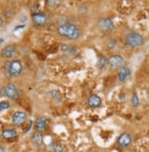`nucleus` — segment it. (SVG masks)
<instances>
[{
    "instance_id": "obj_21",
    "label": "nucleus",
    "mask_w": 149,
    "mask_h": 152,
    "mask_svg": "<svg viewBox=\"0 0 149 152\" xmlns=\"http://www.w3.org/2000/svg\"><path fill=\"white\" fill-rule=\"evenodd\" d=\"M79 11L81 12V13H86L87 12V7H85V6H81L80 7H79Z\"/></svg>"
},
{
    "instance_id": "obj_25",
    "label": "nucleus",
    "mask_w": 149,
    "mask_h": 152,
    "mask_svg": "<svg viewBox=\"0 0 149 152\" xmlns=\"http://www.w3.org/2000/svg\"><path fill=\"white\" fill-rule=\"evenodd\" d=\"M4 43V39L2 38H0V48H1V45Z\"/></svg>"
},
{
    "instance_id": "obj_15",
    "label": "nucleus",
    "mask_w": 149,
    "mask_h": 152,
    "mask_svg": "<svg viewBox=\"0 0 149 152\" xmlns=\"http://www.w3.org/2000/svg\"><path fill=\"white\" fill-rule=\"evenodd\" d=\"M17 135V130L14 128H6L2 131V137L5 139H11Z\"/></svg>"
},
{
    "instance_id": "obj_23",
    "label": "nucleus",
    "mask_w": 149,
    "mask_h": 152,
    "mask_svg": "<svg viewBox=\"0 0 149 152\" xmlns=\"http://www.w3.org/2000/svg\"><path fill=\"white\" fill-rule=\"evenodd\" d=\"M69 49H70V47H69L67 44H62V45H61V50H62L66 51V50H68Z\"/></svg>"
},
{
    "instance_id": "obj_6",
    "label": "nucleus",
    "mask_w": 149,
    "mask_h": 152,
    "mask_svg": "<svg viewBox=\"0 0 149 152\" xmlns=\"http://www.w3.org/2000/svg\"><path fill=\"white\" fill-rule=\"evenodd\" d=\"M5 95L10 100H17L19 97V90L13 83H7L4 88Z\"/></svg>"
},
{
    "instance_id": "obj_4",
    "label": "nucleus",
    "mask_w": 149,
    "mask_h": 152,
    "mask_svg": "<svg viewBox=\"0 0 149 152\" xmlns=\"http://www.w3.org/2000/svg\"><path fill=\"white\" fill-rule=\"evenodd\" d=\"M107 64L113 70H117V69L120 70L124 66V60L119 54H113V55H111L107 59Z\"/></svg>"
},
{
    "instance_id": "obj_7",
    "label": "nucleus",
    "mask_w": 149,
    "mask_h": 152,
    "mask_svg": "<svg viewBox=\"0 0 149 152\" xmlns=\"http://www.w3.org/2000/svg\"><path fill=\"white\" fill-rule=\"evenodd\" d=\"M132 141H133V137L131 134L128 132H124L118 137V138L116 140V143L120 148H126L129 145H131Z\"/></svg>"
},
{
    "instance_id": "obj_29",
    "label": "nucleus",
    "mask_w": 149,
    "mask_h": 152,
    "mask_svg": "<svg viewBox=\"0 0 149 152\" xmlns=\"http://www.w3.org/2000/svg\"><path fill=\"white\" fill-rule=\"evenodd\" d=\"M146 152H149V150H148V151H146Z\"/></svg>"
},
{
    "instance_id": "obj_11",
    "label": "nucleus",
    "mask_w": 149,
    "mask_h": 152,
    "mask_svg": "<svg viewBox=\"0 0 149 152\" xmlns=\"http://www.w3.org/2000/svg\"><path fill=\"white\" fill-rule=\"evenodd\" d=\"M88 104L92 108H98L102 104V98L96 94H92L88 97Z\"/></svg>"
},
{
    "instance_id": "obj_12",
    "label": "nucleus",
    "mask_w": 149,
    "mask_h": 152,
    "mask_svg": "<svg viewBox=\"0 0 149 152\" xmlns=\"http://www.w3.org/2000/svg\"><path fill=\"white\" fill-rule=\"evenodd\" d=\"M16 53V45L9 44L6 46L2 50V56L6 59H11Z\"/></svg>"
},
{
    "instance_id": "obj_19",
    "label": "nucleus",
    "mask_w": 149,
    "mask_h": 152,
    "mask_svg": "<svg viewBox=\"0 0 149 152\" xmlns=\"http://www.w3.org/2000/svg\"><path fill=\"white\" fill-rule=\"evenodd\" d=\"M53 152H66L64 147L60 144H55L53 146Z\"/></svg>"
},
{
    "instance_id": "obj_18",
    "label": "nucleus",
    "mask_w": 149,
    "mask_h": 152,
    "mask_svg": "<svg viewBox=\"0 0 149 152\" xmlns=\"http://www.w3.org/2000/svg\"><path fill=\"white\" fill-rule=\"evenodd\" d=\"M116 45H117V41L115 39H108L107 43H106V47H107L108 50H114L116 48Z\"/></svg>"
},
{
    "instance_id": "obj_28",
    "label": "nucleus",
    "mask_w": 149,
    "mask_h": 152,
    "mask_svg": "<svg viewBox=\"0 0 149 152\" xmlns=\"http://www.w3.org/2000/svg\"><path fill=\"white\" fill-rule=\"evenodd\" d=\"M47 152H50V151H47Z\"/></svg>"
},
{
    "instance_id": "obj_22",
    "label": "nucleus",
    "mask_w": 149,
    "mask_h": 152,
    "mask_svg": "<svg viewBox=\"0 0 149 152\" xmlns=\"http://www.w3.org/2000/svg\"><path fill=\"white\" fill-rule=\"evenodd\" d=\"M48 5H59L60 4V1H47Z\"/></svg>"
},
{
    "instance_id": "obj_8",
    "label": "nucleus",
    "mask_w": 149,
    "mask_h": 152,
    "mask_svg": "<svg viewBox=\"0 0 149 152\" xmlns=\"http://www.w3.org/2000/svg\"><path fill=\"white\" fill-rule=\"evenodd\" d=\"M28 119V115L23 111H16L12 115V123L15 126H21Z\"/></svg>"
},
{
    "instance_id": "obj_5",
    "label": "nucleus",
    "mask_w": 149,
    "mask_h": 152,
    "mask_svg": "<svg viewBox=\"0 0 149 152\" xmlns=\"http://www.w3.org/2000/svg\"><path fill=\"white\" fill-rule=\"evenodd\" d=\"M97 26L102 32H111L114 28L113 20L108 17H102L98 19Z\"/></svg>"
},
{
    "instance_id": "obj_2",
    "label": "nucleus",
    "mask_w": 149,
    "mask_h": 152,
    "mask_svg": "<svg viewBox=\"0 0 149 152\" xmlns=\"http://www.w3.org/2000/svg\"><path fill=\"white\" fill-rule=\"evenodd\" d=\"M5 73L8 77H18L23 71V65L19 60L8 61L5 64Z\"/></svg>"
},
{
    "instance_id": "obj_20",
    "label": "nucleus",
    "mask_w": 149,
    "mask_h": 152,
    "mask_svg": "<svg viewBox=\"0 0 149 152\" xmlns=\"http://www.w3.org/2000/svg\"><path fill=\"white\" fill-rule=\"evenodd\" d=\"M10 107V104L7 101H3V102H0V111H3L6 109H8Z\"/></svg>"
},
{
    "instance_id": "obj_27",
    "label": "nucleus",
    "mask_w": 149,
    "mask_h": 152,
    "mask_svg": "<svg viewBox=\"0 0 149 152\" xmlns=\"http://www.w3.org/2000/svg\"><path fill=\"white\" fill-rule=\"evenodd\" d=\"M27 19H28V18H27V17H25V16H24V18H21L20 20H21V21H22V22H23V21H26Z\"/></svg>"
},
{
    "instance_id": "obj_13",
    "label": "nucleus",
    "mask_w": 149,
    "mask_h": 152,
    "mask_svg": "<svg viewBox=\"0 0 149 152\" xmlns=\"http://www.w3.org/2000/svg\"><path fill=\"white\" fill-rule=\"evenodd\" d=\"M131 74V70L129 67L127 66H123L118 72V81L121 83H124V81H126V79L129 77Z\"/></svg>"
},
{
    "instance_id": "obj_9",
    "label": "nucleus",
    "mask_w": 149,
    "mask_h": 152,
    "mask_svg": "<svg viewBox=\"0 0 149 152\" xmlns=\"http://www.w3.org/2000/svg\"><path fill=\"white\" fill-rule=\"evenodd\" d=\"M32 22L36 27H42L47 23V15L43 12H36L32 15Z\"/></svg>"
},
{
    "instance_id": "obj_3",
    "label": "nucleus",
    "mask_w": 149,
    "mask_h": 152,
    "mask_svg": "<svg viewBox=\"0 0 149 152\" xmlns=\"http://www.w3.org/2000/svg\"><path fill=\"white\" fill-rule=\"evenodd\" d=\"M125 43L127 46L131 48H137L143 45L144 43V38L143 36L136 31H130L128 32L124 38Z\"/></svg>"
},
{
    "instance_id": "obj_16",
    "label": "nucleus",
    "mask_w": 149,
    "mask_h": 152,
    "mask_svg": "<svg viewBox=\"0 0 149 152\" xmlns=\"http://www.w3.org/2000/svg\"><path fill=\"white\" fill-rule=\"evenodd\" d=\"M106 63H107V58L102 54V55H100V57L98 59V61H97V68L102 69L105 66Z\"/></svg>"
},
{
    "instance_id": "obj_10",
    "label": "nucleus",
    "mask_w": 149,
    "mask_h": 152,
    "mask_svg": "<svg viewBox=\"0 0 149 152\" xmlns=\"http://www.w3.org/2000/svg\"><path fill=\"white\" fill-rule=\"evenodd\" d=\"M47 128V119L43 116H39L35 121V130L37 132L43 133Z\"/></svg>"
},
{
    "instance_id": "obj_17",
    "label": "nucleus",
    "mask_w": 149,
    "mask_h": 152,
    "mask_svg": "<svg viewBox=\"0 0 149 152\" xmlns=\"http://www.w3.org/2000/svg\"><path fill=\"white\" fill-rule=\"evenodd\" d=\"M139 103H140V101H139V97H138L136 92L134 91L133 94H132V97H131V104H132V105H133L134 107H136V106L139 105Z\"/></svg>"
},
{
    "instance_id": "obj_24",
    "label": "nucleus",
    "mask_w": 149,
    "mask_h": 152,
    "mask_svg": "<svg viewBox=\"0 0 149 152\" xmlns=\"http://www.w3.org/2000/svg\"><path fill=\"white\" fill-rule=\"evenodd\" d=\"M25 28V25H21V26H17V27H16V28H15V31L17 30V29H20V28Z\"/></svg>"
},
{
    "instance_id": "obj_26",
    "label": "nucleus",
    "mask_w": 149,
    "mask_h": 152,
    "mask_svg": "<svg viewBox=\"0 0 149 152\" xmlns=\"http://www.w3.org/2000/svg\"><path fill=\"white\" fill-rule=\"evenodd\" d=\"M2 25H3V18L0 17V27H2Z\"/></svg>"
},
{
    "instance_id": "obj_14",
    "label": "nucleus",
    "mask_w": 149,
    "mask_h": 152,
    "mask_svg": "<svg viewBox=\"0 0 149 152\" xmlns=\"http://www.w3.org/2000/svg\"><path fill=\"white\" fill-rule=\"evenodd\" d=\"M31 141L32 143L37 146V147H40L42 145V142H43V137H42V134L39 132L35 131L32 135H31Z\"/></svg>"
},
{
    "instance_id": "obj_1",
    "label": "nucleus",
    "mask_w": 149,
    "mask_h": 152,
    "mask_svg": "<svg viewBox=\"0 0 149 152\" xmlns=\"http://www.w3.org/2000/svg\"><path fill=\"white\" fill-rule=\"evenodd\" d=\"M57 33L59 36L65 38L68 40H78L81 36V29L72 23L67 22L65 24L59 25L57 28Z\"/></svg>"
}]
</instances>
